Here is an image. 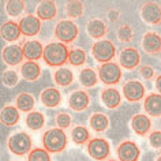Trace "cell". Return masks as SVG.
<instances>
[{
	"instance_id": "cell-39",
	"label": "cell",
	"mask_w": 161,
	"mask_h": 161,
	"mask_svg": "<svg viewBox=\"0 0 161 161\" xmlns=\"http://www.w3.org/2000/svg\"><path fill=\"white\" fill-rule=\"evenodd\" d=\"M149 145L154 149H160L161 147V131H153L149 135Z\"/></svg>"
},
{
	"instance_id": "cell-12",
	"label": "cell",
	"mask_w": 161,
	"mask_h": 161,
	"mask_svg": "<svg viewBox=\"0 0 161 161\" xmlns=\"http://www.w3.org/2000/svg\"><path fill=\"white\" fill-rule=\"evenodd\" d=\"M19 27L23 36L26 37H34L41 30V19L36 15H25L22 19H19Z\"/></svg>"
},
{
	"instance_id": "cell-37",
	"label": "cell",
	"mask_w": 161,
	"mask_h": 161,
	"mask_svg": "<svg viewBox=\"0 0 161 161\" xmlns=\"http://www.w3.org/2000/svg\"><path fill=\"white\" fill-rule=\"evenodd\" d=\"M2 80H3V83H4L7 87H14L18 83V80H19V75H18V72L15 70H7V71L3 72Z\"/></svg>"
},
{
	"instance_id": "cell-32",
	"label": "cell",
	"mask_w": 161,
	"mask_h": 161,
	"mask_svg": "<svg viewBox=\"0 0 161 161\" xmlns=\"http://www.w3.org/2000/svg\"><path fill=\"white\" fill-rule=\"evenodd\" d=\"M83 10H85L83 3L79 2V0H70V2L66 3V13L68 18L72 19L80 18L83 14Z\"/></svg>"
},
{
	"instance_id": "cell-13",
	"label": "cell",
	"mask_w": 161,
	"mask_h": 161,
	"mask_svg": "<svg viewBox=\"0 0 161 161\" xmlns=\"http://www.w3.org/2000/svg\"><path fill=\"white\" fill-rule=\"evenodd\" d=\"M2 56L4 63L8 64V66H18L19 63H22L23 58H25L22 45H18V44H10V45L4 47Z\"/></svg>"
},
{
	"instance_id": "cell-17",
	"label": "cell",
	"mask_w": 161,
	"mask_h": 161,
	"mask_svg": "<svg viewBox=\"0 0 161 161\" xmlns=\"http://www.w3.org/2000/svg\"><path fill=\"white\" fill-rule=\"evenodd\" d=\"M143 108L146 114L152 118H161V94L150 93L145 97Z\"/></svg>"
},
{
	"instance_id": "cell-24",
	"label": "cell",
	"mask_w": 161,
	"mask_h": 161,
	"mask_svg": "<svg viewBox=\"0 0 161 161\" xmlns=\"http://www.w3.org/2000/svg\"><path fill=\"white\" fill-rule=\"evenodd\" d=\"M22 34L21 27H19V23L14 22V21H8L4 22L2 25V38L4 41H17L19 40V36Z\"/></svg>"
},
{
	"instance_id": "cell-11",
	"label": "cell",
	"mask_w": 161,
	"mask_h": 161,
	"mask_svg": "<svg viewBox=\"0 0 161 161\" xmlns=\"http://www.w3.org/2000/svg\"><path fill=\"white\" fill-rule=\"evenodd\" d=\"M118 158L119 161H138L141 156V149L132 141H123L118 146Z\"/></svg>"
},
{
	"instance_id": "cell-38",
	"label": "cell",
	"mask_w": 161,
	"mask_h": 161,
	"mask_svg": "<svg viewBox=\"0 0 161 161\" xmlns=\"http://www.w3.org/2000/svg\"><path fill=\"white\" fill-rule=\"evenodd\" d=\"M71 123H72V118L67 112H60V114L56 115V124H58V127L62 128V130L68 128L71 126Z\"/></svg>"
},
{
	"instance_id": "cell-25",
	"label": "cell",
	"mask_w": 161,
	"mask_h": 161,
	"mask_svg": "<svg viewBox=\"0 0 161 161\" xmlns=\"http://www.w3.org/2000/svg\"><path fill=\"white\" fill-rule=\"evenodd\" d=\"M21 75L25 80L33 82V80L38 79L40 75H41V67H40L38 63L27 60V62L22 63V66H21Z\"/></svg>"
},
{
	"instance_id": "cell-40",
	"label": "cell",
	"mask_w": 161,
	"mask_h": 161,
	"mask_svg": "<svg viewBox=\"0 0 161 161\" xmlns=\"http://www.w3.org/2000/svg\"><path fill=\"white\" fill-rule=\"evenodd\" d=\"M139 74H141V76H142L143 79L150 80L153 76H154V70H153L150 66H142L139 68Z\"/></svg>"
},
{
	"instance_id": "cell-29",
	"label": "cell",
	"mask_w": 161,
	"mask_h": 161,
	"mask_svg": "<svg viewBox=\"0 0 161 161\" xmlns=\"http://www.w3.org/2000/svg\"><path fill=\"white\" fill-rule=\"evenodd\" d=\"M89 123H90V127L93 128L96 132H103V131L107 130L108 126H109V119H108L107 115L96 112V114H93L90 116Z\"/></svg>"
},
{
	"instance_id": "cell-33",
	"label": "cell",
	"mask_w": 161,
	"mask_h": 161,
	"mask_svg": "<svg viewBox=\"0 0 161 161\" xmlns=\"http://www.w3.org/2000/svg\"><path fill=\"white\" fill-rule=\"evenodd\" d=\"M86 52L82 49V48H74V49L70 51L68 53V63L74 67H78V66H82V64L86 63Z\"/></svg>"
},
{
	"instance_id": "cell-26",
	"label": "cell",
	"mask_w": 161,
	"mask_h": 161,
	"mask_svg": "<svg viewBox=\"0 0 161 161\" xmlns=\"http://www.w3.org/2000/svg\"><path fill=\"white\" fill-rule=\"evenodd\" d=\"M53 80L56 85L62 86V87H67L74 82V74L70 68L67 67H60L53 72Z\"/></svg>"
},
{
	"instance_id": "cell-30",
	"label": "cell",
	"mask_w": 161,
	"mask_h": 161,
	"mask_svg": "<svg viewBox=\"0 0 161 161\" xmlns=\"http://www.w3.org/2000/svg\"><path fill=\"white\" fill-rule=\"evenodd\" d=\"M45 124V116L41 112L31 111L30 114L26 115V126L30 130H41Z\"/></svg>"
},
{
	"instance_id": "cell-6",
	"label": "cell",
	"mask_w": 161,
	"mask_h": 161,
	"mask_svg": "<svg viewBox=\"0 0 161 161\" xmlns=\"http://www.w3.org/2000/svg\"><path fill=\"white\" fill-rule=\"evenodd\" d=\"M98 79L105 85H116L122 79V68L118 63H103L97 70Z\"/></svg>"
},
{
	"instance_id": "cell-2",
	"label": "cell",
	"mask_w": 161,
	"mask_h": 161,
	"mask_svg": "<svg viewBox=\"0 0 161 161\" xmlns=\"http://www.w3.org/2000/svg\"><path fill=\"white\" fill-rule=\"evenodd\" d=\"M44 149L49 153H60L67 146V134L62 128H51L42 135Z\"/></svg>"
},
{
	"instance_id": "cell-44",
	"label": "cell",
	"mask_w": 161,
	"mask_h": 161,
	"mask_svg": "<svg viewBox=\"0 0 161 161\" xmlns=\"http://www.w3.org/2000/svg\"><path fill=\"white\" fill-rule=\"evenodd\" d=\"M108 161H118V160H114V158H112V160H108Z\"/></svg>"
},
{
	"instance_id": "cell-27",
	"label": "cell",
	"mask_w": 161,
	"mask_h": 161,
	"mask_svg": "<svg viewBox=\"0 0 161 161\" xmlns=\"http://www.w3.org/2000/svg\"><path fill=\"white\" fill-rule=\"evenodd\" d=\"M36 105V100L30 93H19L17 100H15V107L18 108L21 112H25V114H30L33 111V108Z\"/></svg>"
},
{
	"instance_id": "cell-34",
	"label": "cell",
	"mask_w": 161,
	"mask_h": 161,
	"mask_svg": "<svg viewBox=\"0 0 161 161\" xmlns=\"http://www.w3.org/2000/svg\"><path fill=\"white\" fill-rule=\"evenodd\" d=\"M6 11L10 17H18L25 11V2H22V0H8L6 3Z\"/></svg>"
},
{
	"instance_id": "cell-4",
	"label": "cell",
	"mask_w": 161,
	"mask_h": 161,
	"mask_svg": "<svg viewBox=\"0 0 161 161\" xmlns=\"http://www.w3.org/2000/svg\"><path fill=\"white\" fill-rule=\"evenodd\" d=\"M79 34L78 25L71 19H63L55 27V37L63 44L74 42Z\"/></svg>"
},
{
	"instance_id": "cell-3",
	"label": "cell",
	"mask_w": 161,
	"mask_h": 161,
	"mask_svg": "<svg viewBox=\"0 0 161 161\" xmlns=\"http://www.w3.org/2000/svg\"><path fill=\"white\" fill-rule=\"evenodd\" d=\"M33 142H31V136L27 132L19 131L15 132L7 139V147L8 150L15 156H25L33 150L31 149Z\"/></svg>"
},
{
	"instance_id": "cell-14",
	"label": "cell",
	"mask_w": 161,
	"mask_h": 161,
	"mask_svg": "<svg viewBox=\"0 0 161 161\" xmlns=\"http://www.w3.org/2000/svg\"><path fill=\"white\" fill-rule=\"evenodd\" d=\"M90 104V97L85 90H75L68 97V107L75 112L85 111Z\"/></svg>"
},
{
	"instance_id": "cell-5",
	"label": "cell",
	"mask_w": 161,
	"mask_h": 161,
	"mask_svg": "<svg viewBox=\"0 0 161 161\" xmlns=\"http://www.w3.org/2000/svg\"><path fill=\"white\" fill-rule=\"evenodd\" d=\"M92 56L100 63H111L116 56V48L109 40H98L92 45Z\"/></svg>"
},
{
	"instance_id": "cell-9",
	"label": "cell",
	"mask_w": 161,
	"mask_h": 161,
	"mask_svg": "<svg viewBox=\"0 0 161 161\" xmlns=\"http://www.w3.org/2000/svg\"><path fill=\"white\" fill-rule=\"evenodd\" d=\"M123 96L126 97V100L128 103H136L141 101L145 97V86L142 82L139 80H127L126 83L122 87Z\"/></svg>"
},
{
	"instance_id": "cell-42",
	"label": "cell",
	"mask_w": 161,
	"mask_h": 161,
	"mask_svg": "<svg viewBox=\"0 0 161 161\" xmlns=\"http://www.w3.org/2000/svg\"><path fill=\"white\" fill-rule=\"evenodd\" d=\"M154 86H156L157 92H158V94H161V74L156 78V80H154Z\"/></svg>"
},
{
	"instance_id": "cell-23",
	"label": "cell",
	"mask_w": 161,
	"mask_h": 161,
	"mask_svg": "<svg viewBox=\"0 0 161 161\" xmlns=\"http://www.w3.org/2000/svg\"><path fill=\"white\" fill-rule=\"evenodd\" d=\"M19 111L17 107L14 105H6L3 107L2 114H0V120L2 123L7 127H13L15 124H18L19 119H21V115H19Z\"/></svg>"
},
{
	"instance_id": "cell-31",
	"label": "cell",
	"mask_w": 161,
	"mask_h": 161,
	"mask_svg": "<svg viewBox=\"0 0 161 161\" xmlns=\"http://www.w3.org/2000/svg\"><path fill=\"white\" fill-rule=\"evenodd\" d=\"M71 138L76 145H85L90 141V132L85 126H75L71 130Z\"/></svg>"
},
{
	"instance_id": "cell-20",
	"label": "cell",
	"mask_w": 161,
	"mask_h": 161,
	"mask_svg": "<svg viewBox=\"0 0 161 161\" xmlns=\"http://www.w3.org/2000/svg\"><path fill=\"white\" fill-rule=\"evenodd\" d=\"M101 101L107 108L109 109H115L120 105L122 103V96H120V92L115 87H105L101 92Z\"/></svg>"
},
{
	"instance_id": "cell-8",
	"label": "cell",
	"mask_w": 161,
	"mask_h": 161,
	"mask_svg": "<svg viewBox=\"0 0 161 161\" xmlns=\"http://www.w3.org/2000/svg\"><path fill=\"white\" fill-rule=\"evenodd\" d=\"M141 18L147 25H158L161 23V6L156 2H145L139 8Z\"/></svg>"
},
{
	"instance_id": "cell-10",
	"label": "cell",
	"mask_w": 161,
	"mask_h": 161,
	"mask_svg": "<svg viewBox=\"0 0 161 161\" xmlns=\"http://www.w3.org/2000/svg\"><path fill=\"white\" fill-rule=\"evenodd\" d=\"M141 63V55L138 49L132 47L123 48L119 53V66L126 70H134Z\"/></svg>"
},
{
	"instance_id": "cell-1",
	"label": "cell",
	"mask_w": 161,
	"mask_h": 161,
	"mask_svg": "<svg viewBox=\"0 0 161 161\" xmlns=\"http://www.w3.org/2000/svg\"><path fill=\"white\" fill-rule=\"evenodd\" d=\"M68 53L70 49L66 44L60 41H53L44 47V55L42 59L49 67H63L68 62Z\"/></svg>"
},
{
	"instance_id": "cell-16",
	"label": "cell",
	"mask_w": 161,
	"mask_h": 161,
	"mask_svg": "<svg viewBox=\"0 0 161 161\" xmlns=\"http://www.w3.org/2000/svg\"><path fill=\"white\" fill-rule=\"evenodd\" d=\"M23 55L29 62H36V60L41 59L44 55V47L38 40H29L22 44Z\"/></svg>"
},
{
	"instance_id": "cell-36",
	"label": "cell",
	"mask_w": 161,
	"mask_h": 161,
	"mask_svg": "<svg viewBox=\"0 0 161 161\" xmlns=\"http://www.w3.org/2000/svg\"><path fill=\"white\" fill-rule=\"evenodd\" d=\"M27 161H51L49 152L41 147H36L29 153Z\"/></svg>"
},
{
	"instance_id": "cell-43",
	"label": "cell",
	"mask_w": 161,
	"mask_h": 161,
	"mask_svg": "<svg viewBox=\"0 0 161 161\" xmlns=\"http://www.w3.org/2000/svg\"><path fill=\"white\" fill-rule=\"evenodd\" d=\"M156 161H161V154H160L158 157H157V158H156Z\"/></svg>"
},
{
	"instance_id": "cell-7",
	"label": "cell",
	"mask_w": 161,
	"mask_h": 161,
	"mask_svg": "<svg viewBox=\"0 0 161 161\" xmlns=\"http://www.w3.org/2000/svg\"><path fill=\"white\" fill-rule=\"evenodd\" d=\"M86 150L92 158L97 161H103V160H107V157L109 156L111 146H109V142L105 138H92L86 143Z\"/></svg>"
},
{
	"instance_id": "cell-41",
	"label": "cell",
	"mask_w": 161,
	"mask_h": 161,
	"mask_svg": "<svg viewBox=\"0 0 161 161\" xmlns=\"http://www.w3.org/2000/svg\"><path fill=\"white\" fill-rule=\"evenodd\" d=\"M107 18L109 22H118L120 18V11L116 8H109L107 11Z\"/></svg>"
},
{
	"instance_id": "cell-18",
	"label": "cell",
	"mask_w": 161,
	"mask_h": 161,
	"mask_svg": "<svg viewBox=\"0 0 161 161\" xmlns=\"http://www.w3.org/2000/svg\"><path fill=\"white\" fill-rule=\"evenodd\" d=\"M131 128L134 130L135 134L141 136L146 135L152 128V120L147 115L143 114H136L131 118Z\"/></svg>"
},
{
	"instance_id": "cell-35",
	"label": "cell",
	"mask_w": 161,
	"mask_h": 161,
	"mask_svg": "<svg viewBox=\"0 0 161 161\" xmlns=\"http://www.w3.org/2000/svg\"><path fill=\"white\" fill-rule=\"evenodd\" d=\"M116 37L119 38L120 42H130L134 38V30L130 25H122L116 31Z\"/></svg>"
},
{
	"instance_id": "cell-21",
	"label": "cell",
	"mask_w": 161,
	"mask_h": 161,
	"mask_svg": "<svg viewBox=\"0 0 161 161\" xmlns=\"http://www.w3.org/2000/svg\"><path fill=\"white\" fill-rule=\"evenodd\" d=\"M86 31L92 38L94 40H103V37L108 33V27L105 25V22L101 21L98 18L90 19L86 25Z\"/></svg>"
},
{
	"instance_id": "cell-28",
	"label": "cell",
	"mask_w": 161,
	"mask_h": 161,
	"mask_svg": "<svg viewBox=\"0 0 161 161\" xmlns=\"http://www.w3.org/2000/svg\"><path fill=\"white\" fill-rule=\"evenodd\" d=\"M78 79H79V83L85 87H92L94 85H97L98 82V74H96V71L90 67H86V68H82L79 71V75H78Z\"/></svg>"
},
{
	"instance_id": "cell-19",
	"label": "cell",
	"mask_w": 161,
	"mask_h": 161,
	"mask_svg": "<svg viewBox=\"0 0 161 161\" xmlns=\"http://www.w3.org/2000/svg\"><path fill=\"white\" fill-rule=\"evenodd\" d=\"M40 101L47 108H56L62 103V94L56 87H47L45 90L41 92Z\"/></svg>"
},
{
	"instance_id": "cell-15",
	"label": "cell",
	"mask_w": 161,
	"mask_h": 161,
	"mask_svg": "<svg viewBox=\"0 0 161 161\" xmlns=\"http://www.w3.org/2000/svg\"><path fill=\"white\" fill-rule=\"evenodd\" d=\"M142 48L147 55H157L161 52V36L156 31H147L142 37Z\"/></svg>"
},
{
	"instance_id": "cell-22",
	"label": "cell",
	"mask_w": 161,
	"mask_h": 161,
	"mask_svg": "<svg viewBox=\"0 0 161 161\" xmlns=\"http://www.w3.org/2000/svg\"><path fill=\"white\" fill-rule=\"evenodd\" d=\"M58 15V6L52 0H45L37 6V17L41 21H51Z\"/></svg>"
}]
</instances>
